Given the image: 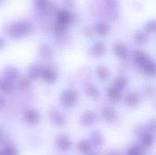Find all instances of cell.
I'll list each match as a JSON object with an SVG mask.
<instances>
[{
	"instance_id": "1",
	"label": "cell",
	"mask_w": 156,
	"mask_h": 155,
	"mask_svg": "<svg viewBox=\"0 0 156 155\" xmlns=\"http://www.w3.org/2000/svg\"><path fill=\"white\" fill-rule=\"evenodd\" d=\"M33 30H34V26L27 19L9 22L4 26L5 34L16 39L30 35L33 32Z\"/></svg>"
},
{
	"instance_id": "2",
	"label": "cell",
	"mask_w": 156,
	"mask_h": 155,
	"mask_svg": "<svg viewBox=\"0 0 156 155\" xmlns=\"http://www.w3.org/2000/svg\"><path fill=\"white\" fill-rule=\"evenodd\" d=\"M79 98H80L79 93L75 90L65 89L59 96V100L64 107L73 108L78 104Z\"/></svg>"
},
{
	"instance_id": "3",
	"label": "cell",
	"mask_w": 156,
	"mask_h": 155,
	"mask_svg": "<svg viewBox=\"0 0 156 155\" xmlns=\"http://www.w3.org/2000/svg\"><path fill=\"white\" fill-rule=\"evenodd\" d=\"M57 21L60 24L67 26L72 23H76L78 21V15L73 14L66 9H58L56 13Z\"/></svg>"
},
{
	"instance_id": "4",
	"label": "cell",
	"mask_w": 156,
	"mask_h": 155,
	"mask_svg": "<svg viewBox=\"0 0 156 155\" xmlns=\"http://www.w3.org/2000/svg\"><path fill=\"white\" fill-rule=\"evenodd\" d=\"M42 80L48 84V85H52L56 83L58 79V72L56 69V68L52 66H48L44 68L42 75H41Z\"/></svg>"
},
{
	"instance_id": "5",
	"label": "cell",
	"mask_w": 156,
	"mask_h": 155,
	"mask_svg": "<svg viewBox=\"0 0 156 155\" xmlns=\"http://www.w3.org/2000/svg\"><path fill=\"white\" fill-rule=\"evenodd\" d=\"M124 103L129 108H136L142 103V96L136 90H130L124 96Z\"/></svg>"
},
{
	"instance_id": "6",
	"label": "cell",
	"mask_w": 156,
	"mask_h": 155,
	"mask_svg": "<svg viewBox=\"0 0 156 155\" xmlns=\"http://www.w3.org/2000/svg\"><path fill=\"white\" fill-rule=\"evenodd\" d=\"M55 143L57 148L61 152H68L72 147V142L70 140V137L64 133L58 134L55 139Z\"/></svg>"
},
{
	"instance_id": "7",
	"label": "cell",
	"mask_w": 156,
	"mask_h": 155,
	"mask_svg": "<svg viewBox=\"0 0 156 155\" xmlns=\"http://www.w3.org/2000/svg\"><path fill=\"white\" fill-rule=\"evenodd\" d=\"M24 122L28 125H37L40 122L41 115L36 109H28L25 111L23 116Z\"/></svg>"
},
{
	"instance_id": "8",
	"label": "cell",
	"mask_w": 156,
	"mask_h": 155,
	"mask_svg": "<svg viewBox=\"0 0 156 155\" xmlns=\"http://www.w3.org/2000/svg\"><path fill=\"white\" fill-rule=\"evenodd\" d=\"M37 55L42 60H50L55 55L53 48L47 43H42L37 49Z\"/></svg>"
},
{
	"instance_id": "9",
	"label": "cell",
	"mask_w": 156,
	"mask_h": 155,
	"mask_svg": "<svg viewBox=\"0 0 156 155\" xmlns=\"http://www.w3.org/2000/svg\"><path fill=\"white\" fill-rule=\"evenodd\" d=\"M44 67L38 63V62H35L33 64H31L28 69H27V78L32 81V80H37L38 79L41 78L42 72H43Z\"/></svg>"
},
{
	"instance_id": "10",
	"label": "cell",
	"mask_w": 156,
	"mask_h": 155,
	"mask_svg": "<svg viewBox=\"0 0 156 155\" xmlns=\"http://www.w3.org/2000/svg\"><path fill=\"white\" fill-rule=\"evenodd\" d=\"M19 69L15 66H7L2 71V78L5 79L10 82H14L19 78Z\"/></svg>"
},
{
	"instance_id": "11",
	"label": "cell",
	"mask_w": 156,
	"mask_h": 155,
	"mask_svg": "<svg viewBox=\"0 0 156 155\" xmlns=\"http://www.w3.org/2000/svg\"><path fill=\"white\" fill-rule=\"evenodd\" d=\"M95 122H96V114L93 111L90 110H87L86 111H84L80 118V123L81 124V126L85 128L91 127L95 123Z\"/></svg>"
},
{
	"instance_id": "12",
	"label": "cell",
	"mask_w": 156,
	"mask_h": 155,
	"mask_svg": "<svg viewBox=\"0 0 156 155\" xmlns=\"http://www.w3.org/2000/svg\"><path fill=\"white\" fill-rule=\"evenodd\" d=\"M49 117H50L51 122L57 127H63V126H65V124L67 122V119H66L65 115H63L61 112H59L56 109L50 111Z\"/></svg>"
},
{
	"instance_id": "13",
	"label": "cell",
	"mask_w": 156,
	"mask_h": 155,
	"mask_svg": "<svg viewBox=\"0 0 156 155\" xmlns=\"http://www.w3.org/2000/svg\"><path fill=\"white\" fill-rule=\"evenodd\" d=\"M113 52L114 55L121 59H125L129 56V48L122 42H117L113 45Z\"/></svg>"
},
{
	"instance_id": "14",
	"label": "cell",
	"mask_w": 156,
	"mask_h": 155,
	"mask_svg": "<svg viewBox=\"0 0 156 155\" xmlns=\"http://www.w3.org/2000/svg\"><path fill=\"white\" fill-rule=\"evenodd\" d=\"M133 59L134 61L137 63V65L139 67H141L142 69L146 66L152 59L150 58V57L144 51L142 50H136L133 53Z\"/></svg>"
},
{
	"instance_id": "15",
	"label": "cell",
	"mask_w": 156,
	"mask_h": 155,
	"mask_svg": "<svg viewBox=\"0 0 156 155\" xmlns=\"http://www.w3.org/2000/svg\"><path fill=\"white\" fill-rule=\"evenodd\" d=\"M84 90H85V93L88 97H90L92 100H98L101 97V92L99 88L91 83V82H87L84 86Z\"/></svg>"
},
{
	"instance_id": "16",
	"label": "cell",
	"mask_w": 156,
	"mask_h": 155,
	"mask_svg": "<svg viewBox=\"0 0 156 155\" xmlns=\"http://www.w3.org/2000/svg\"><path fill=\"white\" fill-rule=\"evenodd\" d=\"M101 118L105 122H114L118 117L117 111H115V109L112 107H104L101 111Z\"/></svg>"
},
{
	"instance_id": "17",
	"label": "cell",
	"mask_w": 156,
	"mask_h": 155,
	"mask_svg": "<svg viewBox=\"0 0 156 155\" xmlns=\"http://www.w3.org/2000/svg\"><path fill=\"white\" fill-rule=\"evenodd\" d=\"M95 72H96L97 78H98L100 80H101V81H107V80L111 78V76H112V71H111V69H110L108 67L102 66V65L98 66V67L96 68Z\"/></svg>"
},
{
	"instance_id": "18",
	"label": "cell",
	"mask_w": 156,
	"mask_h": 155,
	"mask_svg": "<svg viewBox=\"0 0 156 155\" xmlns=\"http://www.w3.org/2000/svg\"><path fill=\"white\" fill-rule=\"evenodd\" d=\"M107 50V47L106 45L102 42V41H98L96 43H94V45L91 48V54L94 57L100 58L104 56V54L106 53Z\"/></svg>"
},
{
	"instance_id": "19",
	"label": "cell",
	"mask_w": 156,
	"mask_h": 155,
	"mask_svg": "<svg viewBox=\"0 0 156 155\" xmlns=\"http://www.w3.org/2000/svg\"><path fill=\"white\" fill-rule=\"evenodd\" d=\"M14 90V85L12 82L0 77V94L8 95Z\"/></svg>"
},
{
	"instance_id": "20",
	"label": "cell",
	"mask_w": 156,
	"mask_h": 155,
	"mask_svg": "<svg viewBox=\"0 0 156 155\" xmlns=\"http://www.w3.org/2000/svg\"><path fill=\"white\" fill-rule=\"evenodd\" d=\"M91 145H95L97 147H101L104 143V137L100 132H92V133L90 135V141H89Z\"/></svg>"
},
{
	"instance_id": "21",
	"label": "cell",
	"mask_w": 156,
	"mask_h": 155,
	"mask_svg": "<svg viewBox=\"0 0 156 155\" xmlns=\"http://www.w3.org/2000/svg\"><path fill=\"white\" fill-rule=\"evenodd\" d=\"M77 149L81 154L89 155L91 153L92 150V145L91 143L87 141V140H81L77 144Z\"/></svg>"
},
{
	"instance_id": "22",
	"label": "cell",
	"mask_w": 156,
	"mask_h": 155,
	"mask_svg": "<svg viewBox=\"0 0 156 155\" xmlns=\"http://www.w3.org/2000/svg\"><path fill=\"white\" fill-rule=\"evenodd\" d=\"M140 141L143 148H151L154 143V138L153 134L148 132H146L140 137Z\"/></svg>"
},
{
	"instance_id": "23",
	"label": "cell",
	"mask_w": 156,
	"mask_h": 155,
	"mask_svg": "<svg viewBox=\"0 0 156 155\" xmlns=\"http://www.w3.org/2000/svg\"><path fill=\"white\" fill-rule=\"evenodd\" d=\"M107 95H108L109 99L112 101H114V102H117V101L121 100H122V91L119 90H117L112 85L108 88V90H107Z\"/></svg>"
},
{
	"instance_id": "24",
	"label": "cell",
	"mask_w": 156,
	"mask_h": 155,
	"mask_svg": "<svg viewBox=\"0 0 156 155\" xmlns=\"http://www.w3.org/2000/svg\"><path fill=\"white\" fill-rule=\"evenodd\" d=\"M133 39L135 41V43L139 46H144L147 44V42L149 41V37L148 35L144 32V31H137L134 36H133Z\"/></svg>"
},
{
	"instance_id": "25",
	"label": "cell",
	"mask_w": 156,
	"mask_h": 155,
	"mask_svg": "<svg viewBox=\"0 0 156 155\" xmlns=\"http://www.w3.org/2000/svg\"><path fill=\"white\" fill-rule=\"evenodd\" d=\"M95 32L101 37H106L110 34V27L105 22H99L94 26Z\"/></svg>"
},
{
	"instance_id": "26",
	"label": "cell",
	"mask_w": 156,
	"mask_h": 155,
	"mask_svg": "<svg viewBox=\"0 0 156 155\" xmlns=\"http://www.w3.org/2000/svg\"><path fill=\"white\" fill-rule=\"evenodd\" d=\"M128 85V79L123 77V76H120V77H117L115 79H114V82H113V87H115L117 90L122 91Z\"/></svg>"
},
{
	"instance_id": "27",
	"label": "cell",
	"mask_w": 156,
	"mask_h": 155,
	"mask_svg": "<svg viewBox=\"0 0 156 155\" xmlns=\"http://www.w3.org/2000/svg\"><path fill=\"white\" fill-rule=\"evenodd\" d=\"M56 35V42L59 46H64L69 42V35L68 31L62 32V33H58Z\"/></svg>"
},
{
	"instance_id": "28",
	"label": "cell",
	"mask_w": 156,
	"mask_h": 155,
	"mask_svg": "<svg viewBox=\"0 0 156 155\" xmlns=\"http://www.w3.org/2000/svg\"><path fill=\"white\" fill-rule=\"evenodd\" d=\"M58 10V5H57V3L56 2H50L48 4V5L46 6L44 12L46 15H48V16H52V15H55L57 13V11Z\"/></svg>"
},
{
	"instance_id": "29",
	"label": "cell",
	"mask_w": 156,
	"mask_h": 155,
	"mask_svg": "<svg viewBox=\"0 0 156 155\" xmlns=\"http://www.w3.org/2000/svg\"><path fill=\"white\" fill-rule=\"evenodd\" d=\"M143 69L144 70V72L147 75H149L151 77H154L155 75V64H154V62L153 60H151L146 66H144L143 68Z\"/></svg>"
},
{
	"instance_id": "30",
	"label": "cell",
	"mask_w": 156,
	"mask_h": 155,
	"mask_svg": "<svg viewBox=\"0 0 156 155\" xmlns=\"http://www.w3.org/2000/svg\"><path fill=\"white\" fill-rule=\"evenodd\" d=\"M82 34L84 37L90 38V37H92L95 34V29L93 26H85L83 28H82Z\"/></svg>"
},
{
	"instance_id": "31",
	"label": "cell",
	"mask_w": 156,
	"mask_h": 155,
	"mask_svg": "<svg viewBox=\"0 0 156 155\" xmlns=\"http://www.w3.org/2000/svg\"><path fill=\"white\" fill-rule=\"evenodd\" d=\"M48 3H49V0H34V5H35L36 10L44 11Z\"/></svg>"
},
{
	"instance_id": "32",
	"label": "cell",
	"mask_w": 156,
	"mask_h": 155,
	"mask_svg": "<svg viewBox=\"0 0 156 155\" xmlns=\"http://www.w3.org/2000/svg\"><path fill=\"white\" fill-rule=\"evenodd\" d=\"M18 85L20 87V89L22 90H27L30 87L31 85V80L27 78V77H23L22 79H19L18 81Z\"/></svg>"
},
{
	"instance_id": "33",
	"label": "cell",
	"mask_w": 156,
	"mask_h": 155,
	"mask_svg": "<svg viewBox=\"0 0 156 155\" xmlns=\"http://www.w3.org/2000/svg\"><path fill=\"white\" fill-rule=\"evenodd\" d=\"M126 155H144L143 150L140 146L134 145L129 148Z\"/></svg>"
},
{
	"instance_id": "34",
	"label": "cell",
	"mask_w": 156,
	"mask_h": 155,
	"mask_svg": "<svg viewBox=\"0 0 156 155\" xmlns=\"http://www.w3.org/2000/svg\"><path fill=\"white\" fill-rule=\"evenodd\" d=\"M154 92H155V90H154V86L147 85L144 88V94L147 98H153L154 96Z\"/></svg>"
},
{
	"instance_id": "35",
	"label": "cell",
	"mask_w": 156,
	"mask_h": 155,
	"mask_svg": "<svg viewBox=\"0 0 156 155\" xmlns=\"http://www.w3.org/2000/svg\"><path fill=\"white\" fill-rule=\"evenodd\" d=\"M5 155H18V151L16 147L14 146H7L4 150Z\"/></svg>"
},
{
	"instance_id": "36",
	"label": "cell",
	"mask_w": 156,
	"mask_h": 155,
	"mask_svg": "<svg viewBox=\"0 0 156 155\" xmlns=\"http://www.w3.org/2000/svg\"><path fill=\"white\" fill-rule=\"evenodd\" d=\"M119 5V0H104V5L110 8H117Z\"/></svg>"
},
{
	"instance_id": "37",
	"label": "cell",
	"mask_w": 156,
	"mask_h": 155,
	"mask_svg": "<svg viewBox=\"0 0 156 155\" xmlns=\"http://www.w3.org/2000/svg\"><path fill=\"white\" fill-rule=\"evenodd\" d=\"M146 30L148 33H151V34H154L155 32V21L154 20L149 21L146 24Z\"/></svg>"
},
{
	"instance_id": "38",
	"label": "cell",
	"mask_w": 156,
	"mask_h": 155,
	"mask_svg": "<svg viewBox=\"0 0 156 155\" xmlns=\"http://www.w3.org/2000/svg\"><path fill=\"white\" fill-rule=\"evenodd\" d=\"M147 132H150V133H154V132H155V122H154V120H152V121H150L149 122H148V124H147Z\"/></svg>"
},
{
	"instance_id": "39",
	"label": "cell",
	"mask_w": 156,
	"mask_h": 155,
	"mask_svg": "<svg viewBox=\"0 0 156 155\" xmlns=\"http://www.w3.org/2000/svg\"><path fill=\"white\" fill-rule=\"evenodd\" d=\"M63 4L69 9H71V8H73L75 6V1L74 0H64Z\"/></svg>"
},
{
	"instance_id": "40",
	"label": "cell",
	"mask_w": 156,
	"mask_h": 155,
	"mask_svg": "<svg viewBox=\"0 0 156 155\" xmlns=\"http://www.w3.org/2000/svg\"><path fill=\"white\" fill-rule=\"evenodd\" d=\"M5 106V100L4 98V96L2 94H0V111L4 110Z\"/></svg>"
},
{
	"instance_id": "41",
	"label": "cell",
	"mask_w": 156,
	"mask_h": 155,
	"mask_svg": "<svg viewBox=\"0 0 156 155\" xmlns=\"http://www.w3.org/2000/svg\"><path fill=\"white\" fill-rule=\"evenodd\" d=\"M5 40H4V38L0 37V50L4 48V47H5Z\"/></svg>"
},
{
	"instance_id": "42",
	"label": "cell",
	"mask_w": 156,
	"mask_h": 155,
	"mask_svg": "<svg viewBox=\"0 0 156 155\" xmlns=\"http://www.w3.org/2000/svg\"><path fill=\"white\" fill-rule=\"evenodd\" d=\"M108 155H121V153L118 151H112L108 153Z\"/></svg>"
},
{
	"instance_id": "43",
	"label": "cell",
	"mask_w": 156,
	"mask_h": 155,
	"mask_svg": "<svg viewBox=\"0 0 156 155\" xmlns=\"http://www.w3.org/2000/svg\"><path fill=\"white\" fill-rule=\"evenodd\" d=\"M0 155H5V153H4V151H3L2 149H0Z\"/></svg>"
},
{
	"instance_id": "44",
	"label": "cell",
	"mask_w": 156,
	"mask_h": 155,
	"mask_svg": "<svg viewBox=\"0 0 156 155\" xmlns=\"http://www.w3.org/2000/svg\"><path fill=\"white\" fill-rule=\"evenodd\" d=\"M1 138H2V133H1V131H0V140H1Z\"/></svg>"
},
{
	"instance_id": "45",
	"label": "cell",
	"mask_w": 156,
	"mask_h": 155,
	"mask_svg": "<svg viewBox=\"0 0 156 155\" xmlns=\"http://www.w3.org/2000/svg\"><path fill=\"white\" fill-rule=\"evenodd\" d=\"M5 0H0V3H2V2H4Z\"/></svg>"
},
{
	"instance_id": "46",
	"label": "cell",
	"mask_w": 156,
	"mask_h": 155,
	"mask_svg": "<svg viewBox=\"0 0 156 155\" xmlns=\"http://www.w3.org/2000/svg\"><path fill=\"white\" fill-rule=\"evenodd\" d=\"M89 155H96V154H94V153H90Z\"/></svg>"
}]
</instances>
